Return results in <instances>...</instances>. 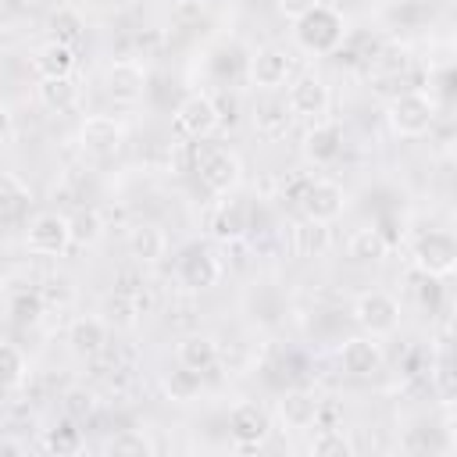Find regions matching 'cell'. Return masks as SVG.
Returning <instances> with one entry per match:
<instances>
[{
  "label": "cell",
  "mask_w": 457,
  "mask_h": 457,
  "mask_svg": "<svg viewBox=\"0 0 457 457\" xmlns=\"http://www.w3.org/2000/svg\"><path fill=\"white\" fill-rule=\"evenodd\" d=\"M436 114H439V104L428 89H403L386 104V121L400 139L425 136L436 125Z\"/></svg>",
  "instance_id": "1"
},
{
  "label": "cell",
  "mask_w": 457,
  "mask_h": 457,
  "mask_svg": "<svg viewBox=\"0 0 457 457\" xmlns=\"http://www.w3.org/2000/svg\"><path fill=\"white\" fill-rule=\"evenodd\" d=\"M296 43L307 50V54H332L343 46V36H346V21L339 11H332L328 4H318L314 11H307L303 18H296V29H293Z\"/></svg>",
  "instance_id": "2"
},
{
  "label": "cell",
  "mask_w": 457,
  "mask_h": 457,
  "mask_svg": "<svg viewBox=\"0 0 457 457\" xmlns=\"http://www.w3.org/2000/svg\"><path fill=\"white\" fill-rule=\"evenodd\" d=\"M353 321L364 336H375V339H389L396 328H400V300L386 289H364L357 300H353Z\"/></svg>",
  "instance_id": "3"
},
{
  "label": "cell",
  "mask_w": 457,
  "mask_h": 457,
  "mask_svg": "<svg viewBox=\"0 0 457 457\" xmlns=\"http://www.w3.org/2000/svg\"><path fill=\"white\" fill-rule=\"evenodd\" d=\"M411 261L425 278H450L457 268V239L450 228H428L414 239Z\"/></svg>",
  "instance_id": "4"
},
{
  "label": "cell",
  "mask_w": 457,
  "mask_h": 457,
  "mask_svg": "<svg viewBox=\"0 0 457 457\" xmlns=\"http://www.w3.org/2000/svg\"><path fill=\"white\" fill-rule=\"evenodd\" d=\"M286 107H289V118H300V121L328 118V107H332L328 82L314 71H300L296 79L286 82Z\"/></svg>",
  "instance_id": "5"
},
{
  "label": "cell",
  "mask_w": 457,
  "mask_h": 457,
  "mask_svg": "<svg viewBox=\"0 0 457 457\" xmlns=\"http://www.w3.org/2000/svg\"><path fill=\"white\" fill-rule=\"evenodd\" d=\"M175 129L186 136V139H207L221 129V111H218V100L211 93H186L175 107Z\"/></svg>",
  "instance_id": "6"
},
{
  "label": "cell",
  "mask_w": 457,
  "mask_h": 457,
  "mask_svg": "<svg viewBox=\"0 0 457 457\" xmlns=\"http://www.w3.org/2000/svg\"><path fill=\"white\" fill-rule=\"evenodd\" d=\"M296 204H300L303 218L332 225L346 211V189L339 182H332V179H307L300 186V193H296Z\"/></svg>",
  "instance_id": "7"
},
{
  "label": "cell",
  "mask_w": 457,
  "mask_h": 457,
  "mask_svg": "<svg viewBox=\"0 0 457 457\" xmlns=\"http://www.w3.org/2000/svg\"><path fill=\"white\" fill-rule=\"evenodd\" d=\"M25 246L36 257H61L71 246V221L61 211H39L25 228Z\"/></svg>",
  "instance_id": "8"
},
{
  "label": "cell",
  "mask_w": 457,
  "mask_h": 457,
  "mask_svg": "<svg viewBox=\"0 0 457 457\" xmlns=\"http://www.w3.org/2000/svg\"><path fill=\"white\" fill-rule=\"evenodd\" d=\"M339 357V368L350 375V378H375L382 368H386V350H382V339L375 336H350L339 343L336 350Z\"/></svg>",
  "instance_id": "9"
},
{
  "label": "cell",
  "mask_w": 457,
  "mask_h": 457,
  "mask_svg": "<svg viewBox=\"0 0 457 457\" xmlns=\"http://www.w3.org/2000/svg\"><path fill=\"white\" fill-rule=\"evenodd\" d=\"M228 436L236 450H257L271 436V414L257 400H239L228 411Z\"/></svg>",
  "instance_id": "10"
},
{
  "label": "cell",
  "mask_w": 457,
  "mask_h": 457,
  "mask_svg": "<svg viewBox=\"0 0 457 457\" xmlns=\"http://www.w3.org/2000/svg\"><path fill=\"white\" fill-rule=\"evenodd\" d=\"M246 79H250V86L261 89V93L286 89V82L293 79V57H289L282 46H261V50L250 54Z\"/></svg>",
  "instance_id": "11"
},
{
  "label": "cell",
  "mask_w": 457,
  "mask_h": 457,
  "mask_svg": "<svg viewBox=\"0 0 457 457\" xmlns=\"http://www.w3.org/2000/svg\"><path fill=\"white\" fill-rule=\"evenodd\" d=\"M221 271H225V268H221V257H218L211 246H204V243H193L189 250H182V257H179V264H175L179 282H182L186 289H193V293L218 286Z\"/></svg>",
  "instance_id": "12"
},
{
  "label": "cell",
  "mask_w": 457,
  "mask_h": 457,
  "mask_svg": "<svg viewBox=\"0 0 457 457\" xmlns=\"http://www.w3.org/2000/svg\"><path fill=\"white\" fill-rule=\"evenodd\" d=\"M125 143V125L111 114H89L79 125V146L93 157H111Z\"/></svg>",
  "instance_id": "13"
},
{
  "label": "cell",
  "mask_w": 457,
  "mask_h": 457,
  "mask_svg": "<svg viewBox=\"0 0 457 457\" xmlns=\"http://www.w3.org/2000/svg\"><path fill=\"white\" fill-rule=\"evenodd\" d=\"M200 182L214 196L236 193L239 182H243V161H239V154H232V150H207L204 161H200Z\"/></svg>",
  "instance_id": "14"
},
{
  "label": "cell",
  "mask_w": 457,
  "mask_h": 457,
  "mask_svg": "<svg viewBox=\"0 0 457 457\" xmlns=\"http://www.w3.org/2000/svg\"><path fill=\"white\" fill-rule=\"evenodd\" d=\"M207 232L218 243H239L250 232V207L232 193H225V200H218L207 214Z\"/></svg>",
  "instance_id": "15"
},
{
  "label": "cell",
  "mask_w": 457,
  "mask_h": 457,
  "mask_svg": "<svg viewBox=\"0 0 457 457\" xmlns=\"http://www.w3.org/2000/svg\"><path fill=\"white\" fill-rule=\"evenodd\" d=\"M104 89L114 104H139L146 93V68L139 61H111L104 71Z\"/></svg>",
  "instance_id": "16"
},
{
  "label": "cell",
  "mask_w": 457,
  "mask_h": 457,
  "mask_svg": "<svg viewBox=\"0 0 457 457\" xmlns=\"http://www.w3.org/2000/svg\"><path fill=\"white\" fill-rule=\"evenodd\" d=\"M278 418L289 432H307L321 418V396L311 389H286L278 396Z\"/></svg>",
  "instance_id": "17"
},
{
  "label": "cell",
  "mask_w": 457,
  "mask_h": 457,
  "mask_svg": "<svg viewBox=\"0 0 457 457\" xmlns=\"http://www.w3.org/2000/svg\"><path fill=\"white\" fill-rule=\"evenodd\" d=\"M125 250L139 264H157L168 253V236H164V228L157 221H136L125 232Z\"/></svg>",
  "instance_id": "18"
},
{
  "label": "cell",
  "mask_w": 457,
  "mask_h": 457,
  "mask_svg": "<svg viewBox=\"0 0 457 457\" xmlns=\"http://www.w3.org/2000/svg\"><path fill=\"white\" fill-rule=\"evenodd\" d=\"M303 154H307V161H314V164H332V161L343 154V125L332 121V118L311 121V129H307V136H303Z\"/></svg>",
  "instance_id": "19"
},
{
  "label": "cell",
  "mask_w": 457,
  "mask_h": 457,
  "mask_svg": "<svg viewBox=\"0 0 457 457\" xmlns=\"http://www.w3.org/2000/svg\"><path fill=\"white\" fill-rule=\"evenodd\" d=\"M75 46L71 43H61V39H50L43 43L36 54H32V71L39 79H61V75H75Z\"/></svg>",
  "instance_id": "20"
},
{
  "label": "cell",
  "mask_w": 457,
  "mask_h": 457,
  "mask_svg": "<svg viewBox=\"0 0 457 457\" xmlns=\"http://www.w3.org/2000/svg\"><path fill=\"white\" fill-rule=\"evenodd\" d=\"M68 346L79 357H96L107 346V321L96 318V314H79L68 325Z\"/></svg>",
  "instance_id": "21"
},
{
  "label": "cell",
  "mask_w": 457,
  "mask_h": 457,
  "mask_svg": "<svg viewBox=\"0 0 457 457\" xmlns=\"http://www.w3.org/2000/svg\"><path fill=\"white\" fill-rule=\"evenodd\" d=\"M175 364H186L193 371H211L218 364V343L204 332H189L175 343Z\"/></svg>",
  "instance_id": "22"
},
{
  "label": "cell",
  "mask_w": 457,
  "mask_h": 457,
  "mask_svg": "<svg viewBox=\"0 0 457 457\" xmlns=\"http://www.w3.org/2000/svg\"><path fill=\"white\" fill-rule=\"evenodd\" d=\"M36 100L54 111V114H68L79 107V86L71 75H61V79H39L36 82Z\"/></svg>",
  "instance_id": "23"
},
{
  "label": "cell",
  "mask_w": 457,
  "mask_h": 457,
  "mask_svg": "<svg viewBox=\"0 0 457 457\" xmlns=\"http://www.w3.org/2000/svg\"><path fill=\"white\" fill-rule=\"evenodd\" d=\"M346 253H350V261H357V264H378V261H386L389 243H386L382 228H375V225H361V228L350 232V239H346Z\"/></svg>",
  "instance_id": "24"
},
{
  "label": "cell",
  "mask_w": 457,
  "mask_h": 457,
  "mask_svg": "<svg viewBox=\"0 0 457 457\" xmlns=\"http://www.w3.org/2000/svg\"><path fill=\"white\" fill-rule=\"evenodd\" d=\"M332 246V232L325 221H311V218H300L293 225V250L296 257H325Z\"/></svg>",
  "instance_id": "25"
},
{
  "label": "cell",
  "mask_w": 457,
  "mask_h": 457,
  "mask_svg": "<svg viewBox=\"0 0 457 457\" xmlns=\"http://www.w3.org/2000/svg\"><path fill=\"white\" fill-rule=\"evenodd\" d=\"M164 389H168L171 400L189 403V400H196L200 389H204V371H193V368H186V364H175V371L164 375Z\"/></svg>",
  "instance_id": "26"
},
{
  "label": "cell",
  "mask_w": 457,
  "mask_h": 457,
  "mask_svg": "<svg viewBox=\"0 0 457 457\" xmlns=\"http://www.w3.org/2000/svg\"><path fill=\"white\" fill-rule=\"evenodd\" d=\"M29 375V361L14 343L0 339V389H18Z\"/></svg>",
  "instance_id": "27"
},
{
  "label": "cell",
  "mask_w": 457,
  "mask_h": 457,
  "mask_svg": "<svg viewBox=\"0 0 457 457\" xmlns=\"http://www.w3.org/2000/svg\"><path fill=\"white\" fill-rule=\"evenodd\" d=\"M253 125H257L261 136H282V132L289 129V107H286V100H282V104H278V100L261 104V107L253 111Z\"/></svg>",
  "instance_id": "28"
},
{
  "label": "cell",
  "mask_w": 457,
  "mask_h": 457,
  "mask_svg": "<svg viewBox=\"0 0 457 457\" xmlns=\"http://www.w3.org/2000/svg\"><path fill=\"white\" fill-rule=\"evenodd\" d=\"M68 221H71V243H79V246H93V243H100V236H104V218H100L93 207L71 214Z\"/></svg>",
  "instance_id": "29"
},
{
  "label": "cell",
  "mask_w": 457,
  "mask_h": 457,
  "mask_svg": "<svg viewBox=\"0 0 457 457\" xmlns=\"http://www.w3.org/2000/svg\"><path fill=\"white\" fill-rule=\"evenodd\" d=\"M311 453L314 457H346V453H353V443L346 439L343 428H318L311 439Z\"/></svg>",
  "instance_id": "30"
},
{
  "label": "cell",
  "mask_w": 457,
  "mask_h": 457,
  "mask_svg": "<svg viewBox=\"0 0 457 457\" xmlns=\"http://www.w3.org/2000/svg\"><path fill=\"white\" fill-rule=\"evenodd\" d=\"M43 446L54 450V453H79L82 450V432L75 428V418L71 421H61L57 428H46Z\"/></svg>",
  "instance_id": "31"
},
{
  "label": "cell",
  "mask_w": 457,
  "mask_h": 457,
  "mask_svg": "<svg viewBox=\"0 0 457 457\" xmlns=\"http://www.w3.org/2000/svg\"><path fill=\"white\" fill-rule=\"evenodd\" d=\"M104 450H107V453H114V457H125V453L143 457V453H154V443H150L143 432L125 428V432H118L114 439H107V443H104Z\"/></svg>",
  "instance_id": "32"
},
{
  "label": "cell",
  "mask_w": 457,
  "mask_h": 457,
  "mask_svg": "<svg viewBox=\"0 0 457 457\" xmlns=\"http://www.w3.org/2000/svg\"><path fill=\"white\" fill-rule=\"evenodd\" d=\"M432 382H436V393L443 400V407H453V364H450V350L443 346L439 361L432 364Z\"/></svg>",
  "instance_id": "33"
},
{
  "label": "cell",
  "mask_w": 457,
  "mask_h": 457,
  "mask_svg": "<svg viewBox=\"0 0 457 457\" xmlns=\"http://www.w3.org/2000/svg\"><path fill=\"white\" fill-rule=\"evenodd\" d=\"M7 311H11L14 321L29 325V321H36V318L43 314V300H39V293H29V289H25V293H14V296H11Z\"/></svg>",
  "instance_id": "34"
},
{
  "label": "cell",
  "mask_w": 457,
  "mask_h": 457,
  "mask_svg": "<svg viewBox=\"0 0 457 457\" xmlns=\"http://www.w3.org/2000/svg\"><path fill=\"white\" fill-rule=\"evenodd\" d=\"M96 403H93V393L89 389H68L64 393V411H68V418H82V414H89Z\"/></svg>",
  "instance_id": "35"
},
{
  "label": "cell",
  "mask_w": 457,
  "mask_h": 457,
  "mask_svg": "<svg viewBox=\"0 0 457 457\" xmlns=\"http://www.w3.org/2000/svg\"><path fill=\"white\" fill-rule=\"evenodd\" d=\"M321 0H275V7L289 18V21H296V18H303L307 11H314Z\"/></svg>",
  "instance_id": "36"
},
{
  "label": "cell",
  "mask_w": 457,
  "mask_h": 457,
  "mask_svg": "<svg viewBox=\"0 0 457 457\" xmlns=\"http://www.w3.org/2000/svg\"><path fill=\"white\" fill-rule=\"evenodd\" d=\"M11 132H14V121H11V111L0 104V143H7L11 139Z\"/></svg>",
  "instance_id": "37"
},
{
  "label": "cell",
  "mask_w": 457,
  "mask_h": 457,
  "mask_svg": "<svg viewBox=\"0 0 457 457\" xmlns=\"http://www.w3.org/2000/svg\"><path fill=\"white\" fill-rule=\"evenodd\" d=\"M0 453H14V457H21V453H25V443H18V439H0Z\"/></svg>",
  "instance_id": "38"
}]
</instances>
